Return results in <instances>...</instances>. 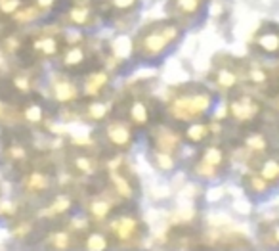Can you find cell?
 <instances>
[{
    "label": "cell",
    "instance_id": "cell-1",
    "mask_svg": "<svg viewBox=\"0 0 279 251\" xmlns=\"http://www.w3.org/2000/svg\"><path fill=\"white\" fill-rule=\"evenodd\" d=\"M184 29L176 19H161L144 25L132 42L134 58L140 62H155L166 56L180 40Z\"/></svg>",
    "mask_w": 279,
    "mask_h": 251
},
{
    "label": "cell",
    "instance_id": "cell-2",
    "mask_svg": "<svg viewBox=\"0 0 279 251\" xmlns=\"http://www.w3.org/2000/svg\"><path fill=\"white\" fill-rule=\"evenodd\" d=\"M214 96L209 89L201 85H191L172 96L168 104V113L174 121L191 123L197 119H205V115L213 109Z\"/></svg>",
    "mask_w": 279,
    "mask_h": 251
},
{
    "label": "cell",
    "instance_id": "cell-3",
    "mask_svg": "<svg viewBox=\"0 0 279 251\" xmlns=\"http://www.w3.org/2000/svg\"><path fill=\"white\" fill-rule=\"evenodd\" d=\"M264 113V104L248 92H231L228 100V115L239 126L254 125Z\"/></svg>",
    "mask_w": 279,
    "mask_h": 251
},
{
    "label": "cell",
    "instance_id": "cell-4",
    "mask_svg": "<svg viewBox=\"0 0 279 251\" xmlns=\"http://www.w3.org/2000/svg\"><path fill=\"white\" fill-rule=\"evenodd\" d=\"M107 234L111 242L121 244V246H136L144 238V222L132 213H121V215H111L107 220Z\"/></svg>",
    "mask_w": 279,
    "mask_h": 251
},
{
    "label": "cell",
    "instance_id": "cell-5",
    "mask_svg": "<svg viewBox=\"0 0 279 251\" xmlns=\"http://www.w3.org/2000/svg\"><path fill=\"white\" fill-rule=\"evenodd\" d=\"M228 159L230 156L224 146L207 142L199 154L197 163L193 165V173H197L199 177H205V179H214L228 167Z\"/></svg>",
    "mask_w": 279,
    "mask_h": 251
},
{
    "label": "cell",
    "instance_id": "cell-6",
    "mask_svg": "<svg viewBox=\"0 0 279 251\" xmlns=\"http://www.w3.org/2000/svg\"><path fill=\"white\" fill-rule=\"evenodd\" d=\"M107 175H109V184H111V190L121 197V199H132L136 190H138V184H136V177L132 175L130 167L117 159L115 163L109 165L107 169Z\"/></svg>",
    "mask_w": 279,
    "mask_h": 251
},
{
    "label": "cell",
    "instance_id": "cell-7",
    "mask_svg": "<svg viewBox=\"0 0 279 251\" xmlns=\"http://www.w3.org/2000/svg\"><path fill=\"white\" fill-rule=\"evenodd\" d=\"M134 126L130 125L126 119H107L105 121V140L107 144L117 150L119 154H124L132 148L134 144Z\"/></svg>",
    "mask_w": 279,
    "mask_h": 251
},
{
    "label": "cell",
    "instance_id": "cell-8",
    "mask_svg": "<svg viewBox=\"0 0 279 251\" xmlns=\"http://www.w3.org/2000/svg\"><path fill=\"white\" fill-rule=\"evenodd\" d=\"M211 81L214 83L220 92L224 94H231L239 83L243 81L241 77V62H220L213 67L211 71Z\"/></svg>",
    "mask_w": 279,
    "mask_h": 251
},
{
    "label": "cell",
    "instance_id": "cell-9",
    "mask_svg": "<svg viewBox=\"0 0 279 251\" xmlns=\"http://www.w3.org/2000/svg\"><path fill=\"white\" fill-rule=\"evenodd\" d=\"M207 4H209V0H168L166 12L180 25H186V23H193L199 18H203Z\"/></svg>",
    "mask_w": 279,
    "mask_h": 251
},
{
    "label": "cell",
    "instance_id": "cell-10",
    "mask_svg": "<svg viewBox=\"0 0 279 251\" xmlns=\"http://www.w3.org/2000/svg\"><path fill=\"white\" fill-rule=\"evenodd\" d=\"M62 63L69 71H81L88 69L92 62V50L86 42H73V44H63V50L60 54Z\"/></svg>",
    "mask_w": 279,
    "mask_h": 251
},
{
    "label": "cell",
    "instance_id": "cell-11",
    "mask_svg": "<svg viewBox=\"0 0 279 251\" xmlns=\"http://www.w3.org/2000/svg\"><path fill=\"white\" fill-rule=\"evenodd\" d=\"M63 44L65 42H63L62 35L56 31H42L31 38V50L38 58H44V60L60 56Z\"/></svg>",
    "mask_w": 279,
    "mask_h": 251
},
{
    "label": "cell",
    "instance_id": "cell-12",
    "mask_svg": "<svg viewBox=\"0 0 279 251\" xmlns=\"http://www.w3.org/2000/svg\"><path fill=\"white\" fill-rule=\"evenodd\" d=\"M98 16H99V8H98V4H94L90 0L73 2L69 12H67L69 23L75 27H81V29L94 27L98 23Z\"/></svg>",
    "mask_w": 279,
    "mask_h": 251
},
{
    "label": "cell",
    "instance_id": "cell-13",
    "mask_svg": "<svg viewBox=\"0 0 279 251\" xmlns=\"http://www.w3.org/2000/svg\"><path fill=\"white\" fill-rule=\"evenodd\" d=\"M182 134H178L174 128L170 126H155L153 134H151V152H163V154H170L176 156L182 148Z\"/></svg>",
    "mask_w": 279,
    "mask_h": 251
},
{
    "label": "cell",
    "instance_id": "cell-14",
    "mask_svg": "<svg viewBox=\"0 0 279 251\" xmlns=\"http://www.w3.org/2000/svg\"><path fill=\"white\" fill-rule=\"evenodd\" d=\"M117 194L111 190L109 194H103V196H96L88 201V217L96 224H103L111 219V215L115 213L117 209ZM121 199V197H119Z\"/></svg>",
    "mask_w": 279,
    "mask_h": 251
},
{
    "label": "cell",
    "instance_id": "cell-15",
    "mask_svg": "<svg viewBox=\"0 0 279 251\" xmlns=\"http://www.w3.org/2000/svg\"><path fill=\"white\" fill-rule=\"evenodd\" d=\"M153 119V109L151 104L144 96H134L126 104V121L134 128H146L151 125Z\"/></svg>",
    "mask_w": 279,
    "mask_h": 251
},
{
    "label": "cell",
    "instance_id": "cell-16",
    "mask_svg": "<svg viewBox=\"0 0 279 251\" xmlns=\"http://www.w3.org/2000/svg\"><path fill=\"white\" fill-rule=\"evenodd\" d=\"M250 46L264 56H279V27L264 25L262 29L254 33Z\"/></svg>",
    "mask_w": 279,
    "mask_h": 251
},
{
    "label": "cell",
    "instance_id": "cell-17",
    "mask_svg": "<svg viewBox=\"0 0 279 251\" xmlns=\"http://www.w3.org/2000/svg\"><path fill=\"white\" fill-rule=\"evenodd\" d=\"M109 73L105 69H99V67H92L86 75H84V81H82V92L86 98L96 100L103 94V90L109 87Z\"/></svg>",
    "mask_w": 279,
    "mask_h": 251
},
{
    "label": "cell",
    "instance_id": "cell-18",
    "mask_svg": "<svg viewBox=\"0 0 279 251\" xmlns=\"http://www.w3.org/2000/svg\"><path fill=\"white\" fill-rule=\"evenodd\" d=\"M213 136V126L211 123H207L205 119H197V121H191L186 123V128L182 132V140L187 144H193V146H203L211 140Z\"/></svg>",
    "mask_w": 279,
    "mask_h": 251
},
{
    "label": "cell",
    "instance_id": "cell-19",
    "mask_svg": "<svg viewBox=\"0 0 279 251\" xmlns=\"http://www.w3.org/2000/svg\"><path fill=\"white\" fill-rule=\"evenodd\" d=\"M52 92H54V98L60 102V104H73L79 100L81 96V90L79 87L67 77V75H58L52 83Z\"/></svg>",
    "mask_w": 279,
    "mask_h": 251
},
{
    "label": "cell",
    "instance_id": "cell-20",
    "mask_svg": "<svg viewBox=\"0 0 279 251\" xmlns=\"http://www.w3.org/2000/svg\"><path fill=\"white\" fill-rule=\"evenodd\" d=\"M250 169H254L262 179H266L270 184L279 182V159L270 154H264L256 161L250 163Z\"/></svg>",
    "mask_w": 279,
    "mask_h": 251
},
{
    "label": "cell",
    "instance_id": "cell-21",
    "mask_svg": "<svg viewBox=\"0 0 279 251\" xmlns=\"http://www.w3.org/2000/svg\"><path fill=\"white\" fill-rule=\"evenodd\" d=\"M71 165H73V169H75L79 175H82V177H92V175H96V173L99 171V161H98V157L92 156V154L86 152V150L77 152V154L73 156Z\"/></svg>",
    "mask_w": 279,
    "mask_h": 251
},
{
    "label": "cell",
    "instance_id": "cell-22",
    "mask_svg": "<svg viewBox=\"0 0 279 251\" xmlns=\"http://www.w3.org/2000/svg\"><path fill=\"white\" fill-rule=\"evenodd\" d=\"M81 244L90 251H103L111 246V238H109L107 232L94 230V228H84V230H82Z\"/></svg>",
    "mask_w": 279,
    "mask_h": 251
},
{
    "label": "cell",
    "instance_id": "cell-23",
    "mask_svg": "<svg viewBox=\"0 0 279 251\" xmlns=\"http://www.w3.org/2000/svg\"><path fill=\"white\" fill-rule=\"evenodd\" d=\"M50 184H52V177L48 171H42V169H33L25 179V188L31 194H42L50 188Z\"/></svg>",
    "mask_w": 279,
    "mask_h": 251
},
{
    "label": "cell",
    "instance_id": "cell-24",
    "mask_svg": "<svg viewBox=\"0 0 279 251\" xmlns=\"http://www.w3.org/2000/svg\"><path fill=\"white\" fill-rule=\"evenodd\" d=\"M243 144H245L248 154L254 156V161H256L258 157H262L264 154H268V138H266L264 134L256 132V130H250V132L245 134ZM250 163H252V161H250Z\"/></svg>",
    "mask_w": 279,
    "mask_h": 251
},
{
    "label": "cell",
    "instance_id": "cell-25",
    "mask_svg": "<svg viewBox=\"0 0 279 251\" xmlns=\"http://www.w3.org/2000/svg\"><path fill=\"white\" fill-rule=\"evenodd\" d=\"M245 186H247L248 194H252V196H262V194H266L268 190H270V182L266 180V179H262L256 171L254 173H248L247 177H245Z\"/></svg>",
    "mask_w": 279,
    "mask_h": 251
},
{
    "label": "cell",
    "instance_id": "cell-26",
    "mask_svg": "<svg viewBox=\"0 0 279 251\" xmlns=\"http://www.w3.org/2000/svg\"><path fill=\"white\" fill-rule=\"evenodd\" d=\"M109 117V109L105 104L98 102V98L92 100L88 106H86V119L92 121V123H101V121H107Z\"/></svg>",
    "mask_w": 279,
    "mask_h": 251
},
{
    "label": "cell",
    "instance_id": "cell-27",
    "mask_svg": "<svg viewBox=\"0 0 279 251\" xmlns=\"http://www.w3.org/2000/svg\"><path fill=\"white\" fill-rule=\"evenodd\" d=\"M107 6L111 12H117L121 16L136 12V8L140 6V0H107Z\"/></svg>",
    "mask_w": 279,
    "mask_h": 251
},
{
    "label": "cell",
    "instance_id": "cell-28",
    "mask_svg": "<svg viewBox=\"0 0 279 251\" xmlns=\"http://www.w3.org/2000/svg\"><path fill=\"white\" fill-rule=\"evenodd\" d=\"M151 159H153V165L161 171H170L176 165V156L163 154V152H151Z\"/></svg>",
    "mask_w": 279,
    "mask_h": 251
},
{
    "label": "cell",
    "instance_id": "cell-29",
    "mask_svg": "<svg viewBox=\"0 0 279 251\" xmlns=\"http://www.w3.org/2000/svg\"><path fill=\"white\" fill-rule=\"evenodd\" d=\"M50 244L56 250H69L73 246V234L69 230H60L50 238Z\"/></svg>",
    "mask_w": 279,
    "mask_h": 251
},
{
    "label": "cell",
    "instance_id": "cell-30",
    "mask_svg": "<svg viewBox=\"0 0 279 251\" xmlns=\"http://www.w3.org/2000/svg\"><path fill=\"white\" fill-rule=\"evenodd\" d=\"M6 154L8 157L14 161V163H23V161H27V157H29V152L25 150V146L23 144H12V146H8V150H6Z\"/></svg>",
    "mask_w": 279,
    "mask_h": 251
},
{
    "label": "cell",
    "instance_id": "cell-31",
    "mask_svg": "<svg viewBox=\"0 0 279 251\" xmlns=\"http://www.w3.org/2000/svg\"><path fill=\"white\" fill-rule=\"evenodd\" d=\"M23 117L29 121V123H40L42 117H44V111L38 104H29L25 109H23Z\"/></svg>",
    "mask_w": 279,
    "mask_h": 251
},
{
    "label": "cell",
    "instance_id": "cell-32",
    "mask_svg": "<svg viewBox=\"0 0 279 251\" xmlns=\"http://www.w3.org/2000/svg\"><path fill=\"white\" fill-rule=\"evenodd\" d=\"M69 207H71V199L67 197V196H62V197H56L54 199V203L50 205V215H65L67 211H69Z\"/></svg>",
    "mask_w": 279,
    "mask_h": 251
},
{
    "label": "cell",
    "instance_id": "cell-33",
    "mask_svg": "<svg viewBox=\"0 0 279 251\" xmlns=\"http://www.w3.org/2000/svg\"><path fill=\"white\" fill-rule=\"evenodd\" d=\"M14 87L17 89V92L29 94L33 89V81L29 79V75H17V77H14Z\"/></svg>",
    "mask_w": 279,
    "mask_h": 251
},
{
    "label": "cell",
    "instance_id": "cell-34",
    "mask_svg": "<svg viewBox=\"0 0 279 251\" xmlns=\"http://www.w3.org/2000/svg\"><path fill=\"white\" fill-rule=\"evenodd\" d=\"M23 6V0H0V12L6 16H14Z\"/></svg>",
    "mask_w": 279,
    "mask_h": 251
},
{
    "label": "cell",
    "instance_id": "cell-35",
    "mask_svg": "<svg viewBox=\"0 0 279 251\" xmlns=\"http://www.w3.org/2000/svg\"><path fill=\"white\" fill-rule=\"evenodd\" d=\"M264 242L270 244V246H279V222H274V224L268 228Z\"/></svg>",
    "mask_w": 279,
    "mask_h": 251
},
{
    "label": "cell",
    "instance_id": "cell-36",
    "mask_svg": "<svg viewBox=\"0 0 279 251\" xmlns=\"http://www.w3.org/2000/svg\"><path fill=\"white\" fill-rule=\"evenodd\" d=\"M2 44H4V48H6L8 52H17V50L21 48V38H19L17 35H10Z\"/></svg>",
    "mask_w": 279,
    "mask_h": 251
},
{
    "label": "cell",
    "instance_id": "cell-37",
    "mask_svg": "<svg viewBox=\"0 0 279 251\" xmlns=\"http://www.w3.org/2000/svg\"><path fill=\"white\" fill-rule=\"evenodd\" d=\"M58 0H36V8L38 10H50L52 6H56Z\"/></svg>",
    "mask_w": 279,
    "mask_h": 251
},
{
    "label": "cell",
    "instance_id": "cell-38",
    "mask_svg": "<svg viewBox=\"0 0 279 251\" xmlns=\"http://www.w3.org/2000/svg\"><path fill=\"white\" fill-rule=\"evenodd\" d=\"M272 108L279 111V87L276 90H272Z\"/></svg>",
    "mask_w": 279,
    "mask_h": 251
}]
</instances>
